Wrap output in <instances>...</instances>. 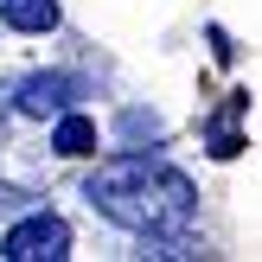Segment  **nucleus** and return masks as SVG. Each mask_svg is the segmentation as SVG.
<instances>
[{
  "label": "nucleus",
  "instance_id": "nucleus-1",
  "mask_svg": "<svg viewBox=\"0 0 262 262\" xmlns=\"http://www.w3.org/2000/svg\"><path fill=\"white\" fill-rule=\"evenodd\" d=\"M83 199L96 205L109 224L135 230V237H179L199 211V192H192L186 173H173L166 160H141V154H122V160H102L90 173Z\"/></svg>",
  "mask_w": 262,
  "mask_h": 262
},
{
  "label": "nucleus",
  "instance_id": "nucleus-2",
  "mask_svg": "<svg viewBox=\"0 0 262 262\" xmlns=\"http://www.w3.org/2000/svg\"><path fill=\"white\" fill-rule=\"evenodd\" d=\"M0 256L7 262H58V256H71V224L64 217H19V224L0 237Z\"/></svg>",
  "mask_w": 262,
  "mask_h": 262
},
{
  "label": "nucleus",
  "instance_id": "nucleus-3",
  "mask_svg": "<svg viewBox=\"0 0 262 262\" xmlns=\"http://www.w3.org/2000/svg\"><path fill=\"white\" fill-rule=\"evenodd\" d=\"M83 96H90V83H83V77H71V71H38V77H26V83L13 90V109H19V115H32V122H45V115L77 109Z\"/></svg>",
  "mask_w": 262,
  "mask_h": 262
},
{
  "label": "nucleus",
  "instance_id": "nucleus-4",
  "mask_svg": "<svg viewBox=\"0 0 262 262\" xmlns=\"http://www.w3.org/2000/svg\"><path fill=\"white\" fill-rule=\"evenodd\" d=\"M51 147L64 154V160H83V154H96V122L90 115H77V109H64V115H51Z\"/></svg>",
  "mask_w": 262,
  "mask_h": 262
},
{
  "label": "nucleus",
  "instance_id": "nucleus-5",
  "mask_svg": "<svg viewBox=\"0 0 262 262\" xmlns=\"http://www.w3.org/2000/svg\"><path fill=\"white\" fill-rule=\"evenodd\" d=\"M0 19L13 32H51L58 26V0H0Z\"/></svg>",
  "mask_w": 262,
  "mask_h": 262
}]
</instances>
